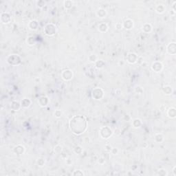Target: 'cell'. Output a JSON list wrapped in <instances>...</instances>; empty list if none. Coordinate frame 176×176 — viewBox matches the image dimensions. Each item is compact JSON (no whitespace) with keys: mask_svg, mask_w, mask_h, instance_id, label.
<instances>
[{"mask_svg":"<svg viewBox=\"0 0 176 176\" xmlns=\"http://www.w3.org/2000/svg\"><path fill=\"white\" fill-rule=\"evenodd\" d=\"M69 128L74 133L80 135L87 129V121L83 116H74L69 121Z\"/></svg>","mask_w":176,"mask_h":176,"instance_id":"1","label":"cell"},{"mask_svg":"<svg viewBox=\"0 0 176 176\" xmlns=\"http://www.w3.org/2000/svg\"><path fill=\"white\" fill-rule=\"evenodd\" d=\"M100 134H103V133H104V135H103L101 136L103 138H109V137L112 135L113 132H112L111 129L108 128V127H103V128H101V129H100Z\"/></svg>","mask_w":176,"mask_h":176,"instance_id":"2","label":"cell"},{"mask_svg":"<svg viewBox=\"0 0 176 176\" xmlns=\"http://www.w3.org/2000/svg\"><path fill=\"white\" fill-rule=\"evenodd\" d=\"M73 77V73L71 70L69 69H67L65 71L63 72L62 73V78L66 81H69L71 80Z\"/></svg>","mask_w":176,"mask_h":176,"instance_id":"3","label":"cell"},{"mask_svg":"<svg viewBox=\"0 0 176 176\" xmlns=\"http://www.w3.org/2000/svg\"><path fill=\"white\" fill-rule=\"evenodd\" d=\"M45 32L48 36H52L55 34L56 32V26L53 24H51V28H49L48 26L47 25L45 28Z\"/></svg>","mask_w":176,"mask_h":176,"instance_id":"4","label":"cell"},{"mask_svg":"<svg viewBox=\"0 0 176 176\" xmlns=\"http://www.w3.org/2000/svg\"><path fill=\"white\" fill-rule=\"evenodd\" d=\"M151 68H152V69L154 70L155 72H159L161 71V69H162V64L160 62L153 63L152 66H151Z\"/></svg>","mask_w":176,"mask_h":176,"instance_id":"5","label":"cell"},{"mask_svg":"<svg viewBox=\"0 0 176 176\" xmlns=\"http://www.w3.org/2000/svg\"><path fill=\"white\" fill-rule=\"evenodd\" d=\"M132 59H133V63L136 62V61H137V56H136L135 54L130 53L128 54V56H127V61L129 63H132Z\"/></svg>","mask_w":176,"mask_h":176,"instance_id":"6","label":"cell"},{"mask_svg":"<svg viewBox=\"0 0 176 176\" xmlns=\"http://www.w3.org/2000/svg\"><path fill=\"white\" fill-rule=\"evenodd\" d=\"M123 26L125 27V28L127 29H131L133 28V22L132 20L131 19H127L126 20L124 23H123Z\"/></svg>","mask_w":176,"mask_h":176,"instance_id":"7","label":"cell"},{"mask_svg":"<svg viewBox=\"0 0 176 176\" xmlns=\"http://www.w3.org/2000/svg\"><path fill=\"white\" fill-rule=\"evenodd\" d=\"M97 15L98 16V17L103 18L106 15V11L104 9H99L98 11H97Z\"/></svg>","mask_w":176,"mask_h":176,"instance_id":"8","label":"cell"},{"mask_svg":"<svg viewBox=\"0 0 176 176\" xmlns=\"http://www.w3.org/2000/svg\"><path fill=\"white\" fill-rule=\"evenodd\" d=\"M65 6L66 8H71L72 6H73V2H71V1H66V2H64Z\"/></svg>","mask_w":176,"mask_h":176,"instance_id":"9","label":"cell"}]
</instances>
